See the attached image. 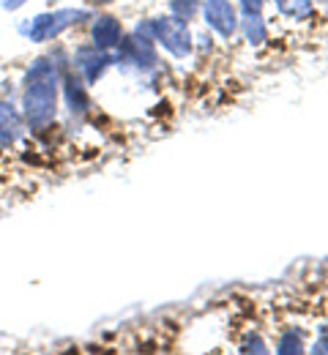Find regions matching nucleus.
<instances>
[{"instance_id":"obj_1","label":"nucleus","mask_w":328,"mask_h":355,"mask_svg":"<svg viewBox=\"0 0 328 355\" xmlns=\"http://www.w3.org/2000/svg\"><path fill=\"white\" fill-rule=\"evenodd\" d=\"M58 93H60V71L49 58H36L22 77V118L31 132H47L58 118Z\"/></svg>"},{"instance_id":"obj_2","label":"nucleus","mask_w":328,"mask_h":355,"mask_svg":"<svg viewBox=\"0 0 328 355\" xmlns=\"http://www.w3.org/2000/svg\"><path fill=\"white\" fill-rule=\"evenodd\" d=\"M85 19H91L88 8H55V11H44V14H36V17L19 22L17 31L22 39H28L33 44H47V42L60 39L69 28H74Z\"/></svg>"},{"instance_id":"obj_3","label":"nucleus","mask_w":328,"mask_h":355,"mask_svg":"<svg viewBox=\"0 0 328 355\" xmlns=\"http://www.w3.org/2000/svg\"><path fill=\"white\" fill-rule=\"evenodd\" d=\"M137 31L150 36L153 42L164 46L167 52H173L175 58H187L189 49H191V36H189V28L184 19L178 17H159V19H150L145 25H137Z\"/></svg>"},{"instance_id":"obj_4","label":"nucleus","mask_w":328,"mask_h":355,"mask_svg":"<svg viewBox=\"0 0 328 355\" xmlns=\"http://www.w3.org/2000/svg\"><path fill=\"white\" fill-rule=\"evenodd\" d=\"M118 63L135 66V69H153L156 66V49H153V39L145 36L140 31H135L132 36H123V42L118 44Z\"/></svg>"},{"instance_id":"obj_5","label":"nucleus","mask_w":328,"mask_h":355,"mask_svg":"<svg viewBox=\"0 0 328 355\" xmlns=\"http://www.w3.org/2000/svg\"><path fill=\"white\" fill-rule=\"evenodd\" d=\"M112 63H115V58H112L110 52H104V49H96L94 44L80 46V49L74 52V69L80 71V77H83L88 85H96Z\"/></svg>"},{"instance_id":"obj_6","label":"nucleus","mask_w":328,"mask_h":355,"mask_svg":"<svg viewBox=\"0 0 328 355\" xmlns=\"http://www.w3.org/2000/svg\"><path fill=\"white\" fill-rule=\"evenodd\" d=\"M60 88L66 96V107L74 118H83L91 107V98H88V83L80 77V71L74 66H66V71L60 74Z\"/></svg>"},{"instance_id":"obj_7","label":"nucleus","mask_w":328,"mask_h":355,"mask_svg":"<svg viewBox=\"0 0 328 355\" xmlns=\"http://www.w3.org/2000/svg\"><path fill=\"white\" fill-rule=\"evenodd\" d=\"M202 14H205V22L225 39H230L238 31V19H235V8L230 0H208L202 6Z\"/></svg>"},{"instance_id":"obj_8","label":"nucleus","mask_w":328,"mask_h":355,"mask_svg":"<svg viewBox=\"0 0 328 355\" xmlns=\"http://www.w3.org/2000/svg\"><path fill=\"white\" fill-rule=\"evenodd\" d=\"M22 134H25L22 110H19L11 98L0 96V145L8 148V145H14V142H19Z\"/></svg>"},{"instance_id":"obj_9","label":"nucleus","mask_w":328,"mask_h":355,"mask_svg":"<svg viewBox=\"0 0 328 355\" xmlns=\"http://www.w3.org/2000/svg\"><path fill=\"white\" fill-rule=\"evenodd\" d=\"M91 39H94L96 49L112 52V49H118V44L123 42V28H121V22L115 17L98 14L94 19V28H91Z\"/></svg>"},{"instance_id":"obj_10","label":"nucleus","mask_w":328,"mask_h":355,"mask_svg":"<svg viewBox=\"0 0 328 355\" xmlns=\"http://www.w3.org/2000/svg\"><path fill=\"white\" fill-rule=\"evenodd\" d=\"M243 33H246V39H249L252 44H263V42H266V25H263V19H260L257 14H246V19H243Z\"/></svg>"},{"instance_id":"obj_11","label":"nucleus","mask_w":328,"mask_h":355,"mask_svg":"<svg viewBox=\"0 0 328 355\" xmlns=\"http://www.w3.org/2000/svg\"><path fill=\"white\" fill-rule=\"evenodd\" d=\"M277 6H279L282 14L295 17V19L312 14V3H309V0H277Z\"/></svg>"},{"instance_id":"obj_12","label":"nucleus","mask_w":328,"mask_h":355,"mask_svg":"<svg viewBox=\"0 0 328 355\" xmlns=\"http://www.w3.org/2000/svg\"><path fill=\"white\" fill-rule=\"evenodd\" d=\"M170 11H173V17L187 22V19H191L200 11V3L197 0H170Z\"/></svg>"},{"instance_id":"obj_13","label":"nucleus","mask_w":328,"mask_h":355,"mask_svg":"<svg viewBox=\"0 0 328 355\" xmlns=\"http://www.w3.org/2000/svg\"><path fill=\"white\" fill-rule=\"evenodd\" d=\"M279 353H301V339H298L295 334H287V336H282Z\"/></svg>"},{"instance_id":"obj_14","label":"nucleus","mask_w":328,"mask_h":355,"mask_svg":"<svg viewBox=\"0 0 328 355\" xmlns=\"http://www.w3.org/2000/svg\"><path fill=\"white\" fill-rule=\"evenodd\" d=\"M241 6H243V11H246V14H260L263 0H241Z\"/></svg>"},{"instance_id":"obj_15","label":"nucleus","mask_w":328,"mask_h":355,"mask_svg":"<svg viewBox=\"0 0 328 355\" xmlns=\"http://www.w3.org/2000/svg\"><path fill=\"white\" fill-rule=\"evenodd\" d=\"M25 3H28V0H0V8H3V11H19Z\"/></svg>"},{"instance_id":"obj_16","label":"nucleus","mask_w":328,"mask_h":355,"mask_svg":"<svg viewBox=\"0 0 328 355\" xmlns=\"http://www.w3.org/2000/svg\"><path fill=\"white\" fill-rule=\"evenodd\" d=\"M315 350H318V353H328V339H320V342H318V347H315Z\"/></svg>"},{"instance_id":"obj_17","label":"nucleus","mask_w":328,"mask_h":355,"mask_svg":"<svg viewBox=\"0 0 328 355\" xmlns=\"http://www.w3.org/2000/svg\"><path fill=\"white\" fill-rule=\"evenodd\" d=\"M88 3H94V6H104V3H112V0H88Z\"/></svg>"},{"instance_id":"obj_18","label":"nucleus","mask_w":328,"mask_h":355,"mask_svg":"<svg viewBox=\"0 0 328 355\" xmlns=\"http://www.w3.org/2000/svg\"><path fill=\"white\" fill-rule=\"evenodd\" d=\"M44 3H47V6H55V3H60V0H44Z\"/></svg>"}]
</instances>
